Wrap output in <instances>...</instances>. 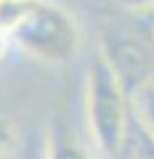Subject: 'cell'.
Instances as JSON below:
<instances>
[{
    "instance_id": "1",
    "label": "cell",
    "mask_w": 154,
    "mask_h": 159,
    "mask_svg": "<svg viewBox=\"0 0 154 159\" xmlns=\"http://www.w3.org/2000/svg\"><path fill=\"white\" fill-rule=\"evenodd\" d=\"M0 29L43 64H67L80 48L77 21L53 0H0Z\"/></svg>"
},
{
    "instance_id": "2",
    "label": "cell",
    "mask_w": 154,
    "mask_h": 159,
    "mask_svg": "<svg viewBox=\"0 0 154 159\" xmlns=\"http://www.w3.org/2000/svg\"><path fill=\"white\" fill-rule=\"evenodd\" d=\"M128 103L130 98H128L122 82L117 80L114 69L106 64V58L98 53L88 69L85 114L98 151L109 159H122V151L128 146V135H130Z\"/></svg>"
},
{
    "instance_id": "3",
    "label": "cell",
    "mask_w": 154,
    "mask_h": 159,
    "mask_svg": "<svg viewBox=\"0 0 154 159\" xmlns=\"http://www.w3.org/2000/svg\"><path fill=\"white\" fill-rule=\"evenodd\" d=\"M101 56L106 58V64L114 69L117 80L122 82L125 93H136L141 85L152 82L149 80V56L133 37L125 34H112L106 45H104Z\"/></svg>"
},
{
    "instance_id": "4",
    "label": "cell",
    "mask_w": 154,
    "mask_h": 159,
    "mask_svg": "<svg viewBox=\"0 0 154 159\" xmlns=\"http://www.w3.org/2000/svg\"><path fill=\"white\" fill-rule=\"evenodd\" d=\"M45 159H93V157L88 154V148L74 138V133L64 122H53V127L48 130Z\"/></svg>"
},
{
    "instance_id": "5",
    "label": "cell",
    "mask_w": 154,
    "mask_h": 159,
    "mask_svg": "<svg viewBox=\"0 0 154 159\" xmlns=\"http://www.w3.org/2000/svg\"><path fill=\"white\" fill-rule=\"evenodd\" d=\"M128 98H130V106H133V111H136V125L141 127L149 138H154V82L141 85Z\"/></svg>"
},
{
    "instance_id": "6",
    "label": "cell",
    "mask_w": 154,
    "mask_h": 159,
    "mask_svg": "<svg viewBox=\"0 0 154 159\" xmlns=\"http://www.w3.org/2000/svg\"><path fill=\"white\" fill-rule=\"evenodd\" d=\"M154 159V138H149L138 125H130V135H128V146L122 151V159Z\"/></svg>"
},
{
    "instance_id": "7",
    "label": "cell",
    "mask_w": 154,
    "mask_h": 159,
    "mask_svg": "<svg viewBox=\"0 0 154 159\" xmlns=\"http://www.w3.org/2000/svg\"><path fill=\"white\" fill-rule=\"evenodd\" d=\"M13 141H16V130H13V122H11V119H6L3 114H0V159H3L8 151H11Z\"/></svg>"
},
{
    "instance_id": "8",
    "label": "cell",
    "mask_w": 154,
    "mask_h": 159,
    "mask_svg": "<svg viewBox=\"0 0 154 159\" xmlns=\"http://www.w3.org/2000/svg\"><path fill=\"white\" fill-rule=\"evenodd\" d=\"M117 6L125 11H146V8H154V0H117Z\"/></svg>"
},
{
    "instance_id": "9",
    "label": "cell",
    "mask_w": 154,
    "mask_h": 159,
    "mask_svg": "<svg viewBox=\"0 0 154 159\" xmlns=\"http://www.w3.org/2000/svg\"><path fill=\"white\" fill-rule=\"evenodd\" d=\"M8 48H11V37H8L6 29H0V61L8 56Z\"/></svg>"
}]
</instances>
